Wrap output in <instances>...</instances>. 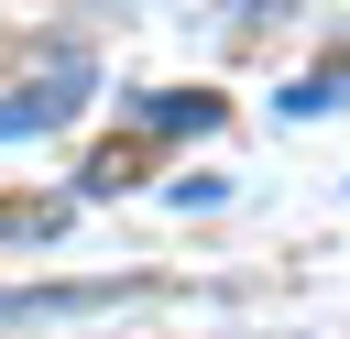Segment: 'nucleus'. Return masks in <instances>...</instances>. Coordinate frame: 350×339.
<instances>
[{
  "label": "nucleus",
  "instance_id": "1",
  "mask_svg": "<svg viewBox=\"0 0 350 339\" xmlns=\"http://www.w3.org/2000/svg\"><path fill=\"white\" fill-rule=\"evenodd\" d=\"M77 98H88L77 77H66V87H33V98H0V142H22V131H55Z\"/></svg>",
  "mask_w": 350,
  "mask_h": 339
},
{
  "label": "nucleus",
  "instance_id": "2",
  "mask_svg": "<svg viewBox=\"0 0 350 339\" xmlns=\"http://www.w3.org/2000/svg\"><path fill=\"white\" fill-rule=\"evenodd\" d=\"M153 120H164V131H197V120H219V98L186 87V98H153Z\"/></svg>",
  "mask_w": 350,
  "mask_h": 339
}]
</instances>
